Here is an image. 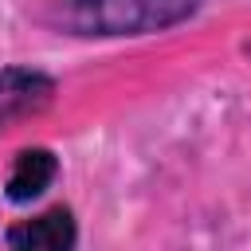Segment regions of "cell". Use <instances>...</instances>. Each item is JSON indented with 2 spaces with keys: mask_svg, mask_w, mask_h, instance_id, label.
<instances>
[{
  "mask_svg": "<svg viewBox=\"0 0 251 251\" xmlns=\"http://www.w3.org/2000/svg\"><path fill=\"white\" fill-rule=\"evenodd\" d=\"M8 247H24V251H63L75 247L78 231H75V216L71 208H51L35 220H20L16 227H8Z\"/></svg>",
  "mask_w": 251,
  "mask_h": 251,
  "instance_id": "4",
  "label": "cell"
},
{
  "mask_svg": "<svg viewBox=\"0 0 251 251\" xmlns=\"http://www.w3.org/2000/svg\"><path fill=\"white\" fill-rule=\"evenodd\" d=\"M204 0H63L59 20L75 35H153L184 24Z\"/></svg>",
  "mask_w": 251,
  "mask_h": 251,
  "instance_id": "1",
  "label": "cell"
},
{
  "mask_svg": "<svg viewBox=\"0 0 251 251\" xmlns=\"http://www.w3.org/2000/svg\"><path fill=\"white\" fill-rule=\"evenodd\" d=\"M55 78L35 67H4L0 71V133L24 118H35L51 106Z\"/></svg>",
  "mask_w": 251,
  "mask_h": 251,
  "instance_id": "2",
  "label": "cell"
},
{
  "mask_svg": "<svg viewBox=\"0 0 251 251\" xmlns=\"http://www.w3.org/2000/svg\"><path fill=\"white\" fill-rule=\"evenodd\" d=\"M59 176V157L43 145H31V149H20L12 169H8V180H4V196L12 204H27L35 196H43Z\"/></svg>",
  "mask_w": 251,
  "mask_h": 251,
  "instance_id": "3",
  "label": "cell"
}]
</instances>
